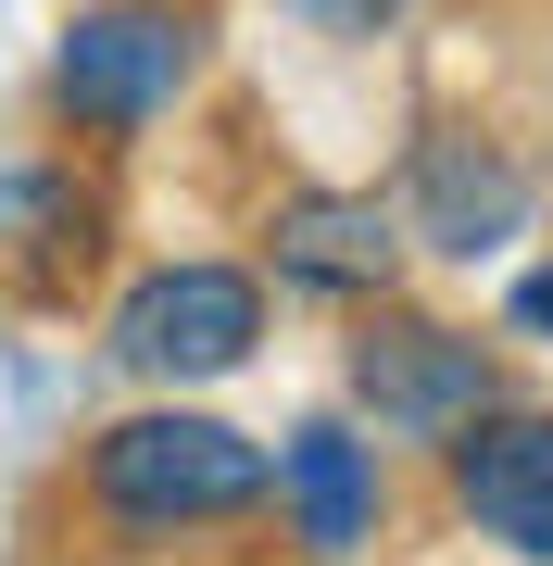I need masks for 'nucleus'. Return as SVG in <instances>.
<instances>
[{
  "label": "nucleus",
  "mask_w": 553,
  "mask_h": 566,
  "mask_svg": "<svg viewBox=\"0 0 553 566\" xmlns=\"http://www.w3.org/2000/svg\"><path fill=\"white\" fill-rule=\"evenodd\" d=\"M265 491H277V453L252 441V428H226V416H189V403L114 416L102 441H88V516L139 528V542H164V528H226V516L265 504Z\"/></svg>",
  "instance_id": "obj_1"
},
{
  "label": "nucleus",
  "mask_w": 553,
  "mask_h": 566,
  "mask_svg": "<svg viewBox=\"0 0 553 566\" xmlns=\"http://www.w3.org/2000/svg\"><path fill=\"white\" fill-rule=\"evenodd\" d=\"M189 76H202V25H189L177 0H102V13H76L63 51H51V102H63V126H88V139L164 126Z\"/></svg>",
  "instance_id": "obj_2"
},
{
  "label": "nucleus",
  "mask_w": 553,
  "mask_h": 566,
  "mask_svg": "<svg viewBox=\"0 0 553 566\" xmlns=\"http://www.w3.org/2000/svg\"><path fill=\"white\" fill-rule=\"evenodd\" d=\"M252 340H265V277H240V264H151L114 303V365L151 378V390L240 378Z\"/></svg>",
  "instance_id": "obj_3"
},
{
  "label": "nucleus",
  "mask_w": 553,
  "mask_h": 566,
  "mask_svg": "<svg viewBox=\"0 0 553 566\" xmlns=\"http://www.w3.org/2000/svg\"><path fill=\"white\" fill-rule=\"evenodd\" d=\"M352 403H365L390 441H453L466 416H491V353L440 315H377L352 340Z\"/></svg>",
  "instance_id": "obj_4"
},
{
  "label": "nucleus",
  "mask_w": 553,
  "mask_h": 566,
  "mask_svg": "<svg viewBox=\"0 0 553 566\" xmlns=\"http://www.w3.org/2000/svg\"><path fill=\"white\" fill-rule=\"evenodd\" d=\"M440 479H453V504H466L478 542L553 566V416H503V403L466 416L440 441Z\"/></svg>",
  "instance_id": "obj_5"
},
{
  "label": "nucleus",
  "mask_w": 553,
  "mask_h": 566,
  "mask_svg": "<svg viewBox=\"0 0 553 566\" xmlns=\"http://www.w3.org/2000/svg\"><path fill=\"white\" fill-rule=\"evenodd\" d=\"M403 240L415 227L377 202V189H289L277 227H265V252H277V277L289 290H328V303H365V290L403 277Z\"/></svg>",
  "instance_id": "obj_6"
},
{
  "label": "nucleus",
  "mask_w": 553,
  "mask_h": 566,
  "mask_svg": "<svg viewBox=\"0 0 553 566\" xmlns=\"http://www.w3.org/2000/svg\"><path fill=\"white\" fill-rule=\"evenodd\" d=\"M277 504H289V528H302L315 554H352L377 528V453L352 441V428H289L277 441Z\"/></svg>",
  "instance_id": "obj_7"
},
{
  "label": "nucleus",
  "mask_w": 553,
  "mask_h": 566,
  "mask_svg": "<svg viewBox=\"0 0 553 566\" xmlns=\"http://www.w3.org/2000/svg\"><path fill=\"white\" fill-rule=\"evenodd\" d=\"M515 214H529V177L503 151H478V139L415 151V240L428 252H491V240H515Z\"/></svg>",
  "instance_id": "obj_8"
},
{
  "label": "nucleus",
  "mask_w": 553,
  "mask_h": 566,
  "mask_svg": "<svg viewBox=\"0 0 553 566\" xmlns=\"http://www.w3.org/2000/svg\"><path fill=\"white\" fill-rule=\"evenodd\" d=\"M302 13H315V25H328V39H377V25H390V13H403V0H302Z\"/></svg>",
  "instance_id": "obj_9"
},
{
  "label": "nucleus",
  "mask_w": 553,
  "mask_h": 566,
  "mask_svg": "<svg viewBox=\"0 0 553 566\" xmlns=\"http://www.w3.org/2000/svg\"><path fill=\"white\" fill-rule=\"evenodd\" d=\"M515 327H529V340H553V264H529V277H515V303H503Z\"/></svg>",
  "instance_id": "obj_10"
}]
</instances>
